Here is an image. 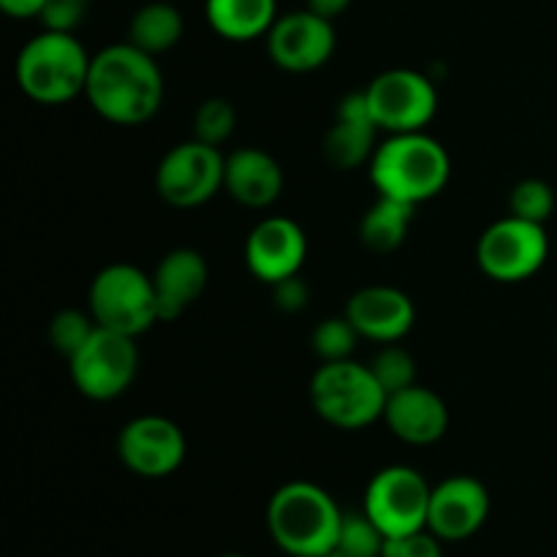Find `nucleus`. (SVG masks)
<instances>
[{
	"mask_svg": "<svg viewBox=\"0 0 557 557\" xmlns=\"http://www.w3.org/2000/svg\"><path fill=\"white\" fill-rule=\"evenodd\" d=\"M85 96L103 120L114 125H141L163 103V74L156 58L134 44H112L92 54Z\"/></svg>",
	"mask_w": 557,
	"mask_h": 557,
	"instance_id": "nucleus-1",
	"label": "nucleus"
},
{
	"mask_svg": "<svg viewBox=\"0 0 557 557\" xmlns=\"http://www.w3.org/2000/svg\"><path fill=\"white\" fill-rule=\"evenodd\" d=\"M451 177V158L438 139L424 131L389 134L370 158V180L379 196L422 205L435 199Z\"/></svg>",
	"mask_w": 557,
	"mask_h": 557,
	"instance_id": "nucleus-2",
	"label": "nucleus"
},
{
	"mask_svg": "<svg viewBox=\"0 0 557 557\" xmlns=\"http://www.w3.org/2000/svg\"><path fill=\"white\" fill-rule=\"evenodd\" d=\"M343 511L324 487L288 482L270 498L267 528L277 547L292 557H324L335 549Z\"/></svg>",
	"mask_w": 557,
	"mask_h": 557,
	"instance_id": "nucleus-3",
	"label": "nucleus"
},
{
	"mask_svg": "<svg viewBox=\"0 0 557 557\" xmlns=\"http://www.w3.org/2000/svg\"><path fill=\"white\" fill-rule=\"evenodd\" d=\"M90 60L74 33L41 30L16 54V85L30 101L60 107L85 92Z\"/></svg>",
	"mask_w": 557,
	"mask_h": 557,
	"instance_id": "nucleus-4",
	"label": "nucleus"
},
{
	"mask_svg": "<svg viewBox=\"0 0 557 557\" xmlns=\"http://www.w3.org/2000/svg\"><path fill=\"white\" fill-rule=\"evenodd\" d=\"M386 397L370 364L354 359L324 362L310 381L315 413L337 430H362L384 419Z\"/></svg>",
	"mask_w": 557,
	"mask_h": 557,
	"instance_id": "nucleus-5",
	"label": "nucleus"
},
{
	"mask_svg": "<svg viewBox=\"0 0 557 557\" xmlns=\"http://www.w3.org/2000/svg\"><path fill=\"white\" fill-rule=\"evenodd\" d=\"M90 315L103 330L139 337L161 321L152 275L134 264H109L90 283Z\"/></svg>",
	"mask_w": 557,
	"mask_h": 557,
	"instance_id": "nucleus-6",
	"label": "nucleus"
},
{
	"mask_svg": "<svg viewBox=\"0 0 557 557\" xmlns=\"http://www.w3.org/2000/svg\"><path fill=\"white\" fill-rule=\"evenodd\" d=\"M549 256V237L542 223L506 215L484 228L476 245V261L495 283H522L536 275Z\"/></svg>",
	"mask_w": 557,
	"mask_h": 557,
	"instance_id": "nucleus-7",
	"label": "nucleus"
},
{
	"mask_svg": "<svg viewBox=\"0 0 557 557\" xmlns=\"http://www.w3.org/2000/svg\"><path fill=\"white\" fill-rule=\"evenodd\" d=\"M69 370L79 395L98 403L114 400L128 392L139 370L136 337L98 326L90 341L69 359Z\"/></svg>",
	"mask_w": 557,
	"mask_h": 557,
	"instance_id": "nucleus-8",
	"label": "nucleus"
},
{
	"mask_svg": "<svg viewBox=\"0 0 557 557\" xmlns=\"http://www.w3.org/2000/svg\"><path fill=\"white\" fill-rule=\"evenodd\" d=\"M364 101L379 131L411 134L424 131L438 112V92L424 74L411 69H389L364 87Z\"/></svg>",
	"mask_w": 557,
	"mask_h": 557,
	"instance_id": "nucleus-9",
	"label": "nucleus"
},
{
	"mask_svg": "<svg viewBox=\"0 0 557 557\" xmlns=\"http://www.w3.org/2000/svg\"><path fill=\"white\" fill-rule=\"evenodd\" d=\"M433 487L417 468L389 466L370 479L362 509L386 533V539L408 536L428 528Z\"/></svg>",
	"mask_w": 557,
	"mask_h": 557,
	"instance_id": "nucleus-10",
	"label": "nucleus"
},
{
	"mask_svg": "<svg viewBox=\"0 0 557 557\" xmlns=\"http://www.w3.org/2000/svg\"><path fill=\"white\" fill-rule=\"evenodd\" d=\"M226 156L199 139L183 141L161 158L156 169V190L169 207L190 210L223 190Z\"/></svg>",
	"mask_w": 557,
	"mask_h": 557,
	"instance_id": "nucleus-11",
	"label": "nucleus"
},
{
	"mask_svg": "<svg viewBox=\"0 0 557 557\" xmlns=\"http://www.w3.org/2000/svg\"><path fill=\"white\" fill-rule=\"evenodd\" d=\"M185 451L188 444L183 430L166 417H136L117 435L120 462L141 479H166L177 473Z\"/></svg>",
	"mask_w": 557,
	"mask_h": 557,
	"instance_id": "nucleus-12",
	"label": "nucleus"
},
{
	"mask_svg": "<svg viewBox=\"0 0 557 557\" xmlns=\"http://www.w3.org/2000/svg\"><path fill=\"white\" fill-rule=\"evenodd\" d=\"M335 27L315 11H288L277 16L267 33V52L270 60L292 74H308L330 63L335 54Z\"/></svg>",
	"mask_w": 557,
	"mask_h": 557,
	"instance_id": "nucleus-13",
	"label": "nucleus"
},
{
	"mask_svg": "<svg viewBox=\"0 0 557 557\" xmlns=\"http://www.w3.org/2000/svg\"><path fill=\"white\" fill-rule=\"evenodd\" d=\"M308 259V237L297 221L283 215L264 218L245 239V264L256 281L275 286L299 275Z\"/></svg>",
	"mask_w": 557,
	"mask_h": 557,
	"instance_id": "nucleus-14",
	"label": "nucleus"
},
{
	"mask_svg": "<svg viewBox=\"0 0 557 557\" xmlns=\"http://www.w3.org/2000/svg\"><path fill=\"white\" fill-rule=\"evenodd\" d=\"M490 517V493L479 479L449 476L430 495L428 531L441 542H466L482 531Z\"/></svg>",
	"mask_w": 557,
	"mask_h": 557,
	"instance_id": "nucleus-15",
	"label": "nucleus"
},
{
	"mask_svg": "<svg viewBox=\"0 0 557 557\" xmlns=\"http://www.w3.org/2000/svg\"><path fill=\"white\" fill-rule=\"evenodd\" d=\"M346 315L357 326L359 337L386 346V343H400L413 330L417 308L400 288L364 286L351 294Z\"/></svg>",
	"mask_w": 557,
	"mask_h": 557,
	"instance_id": "nucleus-16",
	"label": "nucleus"
},
{
	"mask_svg": "<svg viewBox=\"0 0 557 557\" xmlns=\"http://www.w3.org/2000/svg\"><path fill=\"white\" fill-rule=\"evenodd\" d=\"M384 422L403 444L430 446L449 430V408L433 389L413 384L386 397Z\"/></svg>",
	"mask_w": 557,
	"mask_h": 557,
	"instance_id": "nucleus-17",
	"label": "nucleus"
},
{
	"mask_svg": "<svg viewBox=\"0 0 557 557\" xmlns=\"http://www.w3.org/2000/svg\"><path fill=\"white\" fill-rule=\"evenodd\" d=\"M375 134H379V125H375L368 101H364V90L348 92L337 103L335 123L324 136V158L343 172L364 166L379 147Z\"/></svg>",
	"mask_w": 557,
	"mask_h": 557,
	"instance_id": "nucleus-18",
	"label": "nucleus"
},
{
	"mask_svg": "<svg viewBox=\"0 0 557 557\" xmlns=\"http://www.w3.org/2000/svg\"><path fill=\"white\" fill-rule=\"evenodd\" d=\"M210 281V267L205 256L194 248H174L158 261L152 272V286H156L158 313L161 321H177L190 305L199 302Z\"/></svg>",
	"mask_w": 557,
	"mask_h": 557,
	"instance_id": "nucleus-19",
	"label": "nucleus"
},
{
	"mask_svg": "<svg viewBox=\"0 0 557 557\" xmlns=\"http://www.w3.org/2000/svg\"><path fill=\"white\" fill-rule=\"evenodd\" d=\"M283 169L275 158L259 147H239L226 156V172H223V190L237 205L250 210H267L275 205L283 194Z\"/></svg>",
	"mask_w": 557,
	"mask_h": 557,
	"instance_id": "nucleus-20",
	"label": "nucleus"
},
{
	"mask_svg": "<svg viewBox=\"0 0 557 557\" xmlns=\"http://www.w3.org/2000/svg\"><path fill=\"white\" fill-rule=\"evenodd\" d=\"M205 16L226 41H253L277 20V0H207Z\"/></svg>",
	"mask_w": 557,
	"mask_h": 557,
	"instance_id": "nucleus-21",
	"label": "nucleus"
},
{
	"mask_svg": "<svg viewBox=\"0 0 557 557\" xmlns=\"http://www.w3.org/2000/svg\"><path fill=\"white\" fill-rule=\"evenodd\" d=\"M413 215H417V205L392 199V196H379L359 221V239L373 253H392L406 243Z\"/></svg>",
	"mask_w": 557,
	"mask_h": 557,
	"instance_id": "nucleus-22",
	"label": "nucleus"
},
{
	"mask_svg": "<svg viewBox=\"0 0 557 557\" xmlns=\"http://www.w3.org/2000/svg\"><path fill=\"white\" fill-rule=\"evenodd\" d=\"M185 22L180 9H174L172 3H147L131 16L128 25V44H134L136 49L147 54H163L172 47H177L180 38H183Z\"/></svg>",
	"mask_w": 557,
	"mask_h": 557,
	"instance_id": "nucleus-23",
	"label": "nucleus"
},
{
	"mask_svg": "<svg viewBox=\"0 0 557 557\" xmlns=\"http://www.w3.org/2000/svg\"><path fill=\"white\" fill-rule=\"evenodd\" d=\"M386 533L370 520L368 511H343L335 553L343 557H384Z\"/></svg>",
	"mask_w": 557,
	"mask_h": 557,
	"instance_id": "nucleus-24",
	"label": "nucleus"
},
{
	"mask_svg": "<svg viewBox=\"0 0 557 557\" xmlns=\"http://www.w3.org/2000/svg\"><path fill=\"white\" fill-rule=\"evenodd\" d=\"M96 330H98V324H96V319L90 315V310L85 313V310L65 308V310H58V313L52 315L47 335H49V343H52L54 351L63 354L65 359H71L82 346H85L87 341H90V335Z\"/></svg>",
	"mask_w": 557,
	"mask_h": 557,
	"instance_id": "nucleus-25",
	"label": "nucleus"
},
{
	"mask_svg": "<svg viewBox=\"0 0 557 557\" xmlns=\"http://www.w3.org/2000/svg\"><path fill=\"white\" fill-rule=\"evenodd\" d=\"M370 370H373L375 381H379L386 395H395V392L417 384V359L397 343H386L373 357Z\"/></svg>",
	"mask_w": 557,
	"mask_h": 557,
	"instance_id": "nucleus-26",
	"label": "nucleus"
},
{
	"mask_svg": "<svg viewBox=\"0 0 557 557\" xmlns=\"http://www.w3.org/2000/svg\"><path fill=\"white\" fill-rule=\"evenodd\" d=\"M359 332L357 326L348 321V315H332V319L321 321L313 330V351L321 362H341V359H351L354 348H357Z\"/></svg>",
	"mask_w": 557,
	"mask_h": 557,
	"instance_id": "nucleus-27",
	"label": "nucleus"
},
{
	"mask_svg": "<svg viewBox=\"0 0 557 557\" xmlns=\"http://www.w3.org/2000/svg\"><path fill=\"white\" fill-rule=\"evenodd\" d=\"M237 125V109L226 98H207L194 112V139L221 147Z\"/></svg>",
	"mask_w": 557,
	"mask_h": 557,
	"instance_id": "nucleus-28",
	"label": "nucleus"
},
{
	"mask_svg": "<svg viewBox=\"0 0 557 557\" xmlns=\"http://www.w3.org/2000/svg\"><path fill=\"white\" fill-rule=\"evenodd\" d=\"M555 212V190L549 183L536 177H528L517 183L509 194V215L522 218L531 223H547Z\"/></svg>",
	"mask_w": 557,
	"mask_h": 557,
	"instance_id": "nucleus-29",
	"label": "nucleus"
},
{
	"mask_svg": "<svg viewBox=\"0 0 557 557\" xmlns=\"http://www.w3.org/2000/svg\"><path fill=\"white\" fill-rule=\"evenodd\" d=\"M90 3L92 0H47L38 20H41L44 30L74 33L85 22Z\"/></svg>",
	"mask_w": 557,
	"mask_h": 557,
	"instance_id": "nucleus-30",
	"label": "nucleus"
},
{
	"mask_svg": "<svg viewBox=\"0 0 557 557\" xmlns=\"http://www.w3.org/2000/svg\"><path fill=\"white\" fill-rule=\"evenodd\" d=\"M384 557H444V549H441V539L424 528L408 536L386 539Z\"/></svg>",
	"mask_w": 557,
	"mask_h": 557,
	"instance_id": "nucleus-31",
	"label": "nucleus"
},
{
	"mask_svg": "<svg viewBox=\"0 0 557 557\" xmlns=\"http://www.w3.org/2000/svg\"><path fill=\"white\" fill-rule=\"evenodd\" d=\"M272 299H275L277 310L294 315V313H299V310L308 308L310 288H308V283L302 281V275H292V277H286V281H281L272 286Z\"/></svg>",
	"mask_w": 557,
	"mask_h": 557,
	"instance_id": "nucleus-32",
	"label": "nucleus"
},
{
	"mask_svg": "<svg viewBox=\"0 0 557 557\" xmlns=\"http://www.w3.org/2000/svg\"><path fill=\"white\" fill-rule=\"evenodd\" d=\"M44 3H47V0H0V9L9 16H14V20H30V16L38 20Z\"/></svg>",
	"mask_w": 557,
	"mask_h": 557,
	"instance_id": "nucleus-33",
	"label": "nucleus"
},
{
	"mask_svg": "<svg viewBox=\"0 0 557 557\" xmlns=\"http://www.w3.org/2000/svg\"><path fill=\"white\" fill-rule=\"evenodd\" d=\"M351 5V0H308V9L315 11L319 16H324V20H335V16H341L343 11Z\"/></svg>",
	"mask_w": 557,
	"mask_h": 557,
	"instance_id": "nucleus-34",
	"label": "nucleus"
},
{
	"mask_svg": "<svg viewBox=\"0 0 557 557\" xmlns=\"http://www.w3.org/2000/svg\"><path fill=\"white\" fill-rule=\"evenodd\" d=\"M221 557H245V555H237V553H226V555H221Z\"/></svg>",
	"mask_w": 557,
	"mask_h": 557,
	"instance_id": "nucleus-35",
	"label": "nucleus"
},
{
	"mask_svg": "<svg viewBox=\"0 0 557 557\" xmlns=\"http://www.w3.org/2000/svg\"><path fill=\"white\" fill-rule=\"evenodd\" d=\"M324 557H343L341 553H335V549H332V553L330 555H324Z\"/></svg>",
	"mask_w": 557,
	"mask_h": 557,
	"instance_id": "nucleus-36",
	"label": "nucleus"
}]
</instances>
